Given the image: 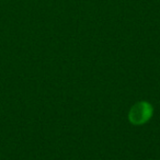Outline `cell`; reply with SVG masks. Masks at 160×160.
<instances>
[{
  "mask_svg": "<svg viewBox=\"0 0 160 160\" xmlns=\"http://www.w3.org/2000/svg\"><path fill=\"white\" fill-rule=\"evenodd\" d=\"M151 114V108L148 103L139 102L129 112V120L133 124H142L145 123Z\"/></svg>",
  "mask_w": 160,
  "mask_h": 160,
  "instance_id": "6da1fadb",
  "label": "cell"
}]
</instances>
